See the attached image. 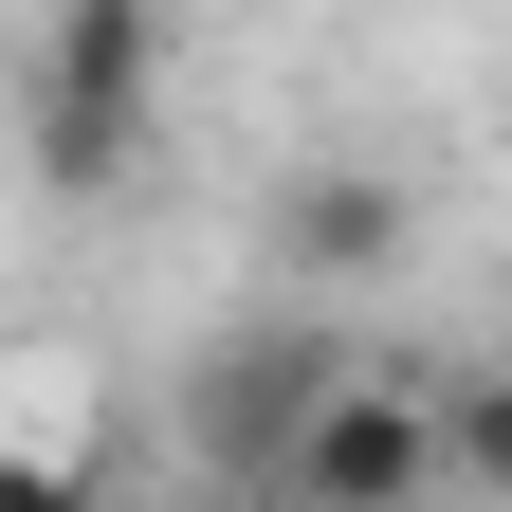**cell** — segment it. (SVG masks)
<instances>
[{
  "mask_svg": "<svg viewBox=\"0 0 512 512\" xmlns=\"http://www.w3.org/2000/svg\"><path fill=\"white\" fill-rule=\"evenodd\" d=\"M147 92H165V19L147 0H74L37 37V165L55 183H128L147 165Z\"/></svg>",
  "mask_w": 512,
  "mask_h": 512,
  "instance_id": "1",
  "label": "cell"
},
{
  "mask_svg": "<svg viewBox=\"0 0 512 512\" xmlns=\"http://www.w3.org/2000/svg\"><path fill=\"white\" fill-rule=\"evenodd\" d=\"M0 512H92V476L55 458V439H0Z\"/></svg>",
  "mask_w": 512,
  "mask_h": 512,
  "instance_id": "5",
  "label": "cell"
},
{
  "mask_svg": "<svg viewBox=\"0 0 512 512\" xmlns=\"http://www.w3.org/2000/svg\"><path fill=\"white\" fill-rule=\"evenodd\" d=\"M421 238V202L384 165H293V202H275V275L293 293H348V275H384V256Z\"/></svg>",
  "mask_w": 512,
  "mask_h": 512,
  "instance_id": "3",
  "label": "cell"
},
{
  "mask_svg": "<svg viewBox=\"0 0 512 512\" xmlns=\"http://www.w3.org/2000/svg\"><path fill=\"white\" fill-rule=\"evenodd\" d=\"M275 494H293V512H439V421H421V384L330 366V403L293 421Z\"/></svg>",
  "mask_w": 512,
  "mask_h": 512,
  "instance_id": "2",
  "label": "cell"
},
{
  "mask_svg": "<svg viewBox=\"0 0 512 512\" xmlns=\"http://www.w3.org/2000/svg\"><path fill=\"white\" fill-rule=\"evenodd\" d=\"M330 330H275V348H238V366H202V458H238V476H275L293 458V421L330 403Z\"/></svg>",
  "mask_w": 512,
  "mask_h": 512,
  "instance_id": "4",
  "label": "cell"
}]
</instances>
